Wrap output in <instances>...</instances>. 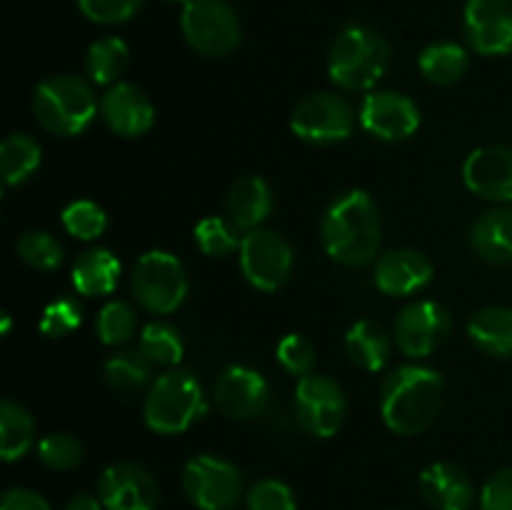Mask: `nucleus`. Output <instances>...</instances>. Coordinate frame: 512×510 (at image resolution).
<instances>
[{
  "instance_id": "obj_1",
  "label": "nucleus",
  "mask_w": 512,
  "mask_h": 510,
  "mask_svg": "<svg viewBox=\"0 0 512 510\" xmlns=\"http://www.w3.org/2000/svg\"><path fill=\"white\" fill-rule=\"evenodd\" d=\"M323 248L335 263L358 268L373 263L383 240V223L375 200L365 190L338 195L320 225Z\"/></svg>"
},
{
  "instance_id": "obj_2",
  "label": "nucleus",
  "mask_w": 512,
  "mask_h": 510,
  "mask_svg": "<svg viewBox=\"0 0 512 510\" xmlns=\"http://www.w3.org/2000/svg\"><path fill=\"white\" fill-rule=\"evenodd\" d=\"M445 385L438 370L403 365L385 378L380 388V413L398 435H418L433 425L443 408Z\"/></svg>"
},
{
  "instance_id": "obj_3",
  "label": "nucleus",
  "mask_w": 512,
  "mask_h": 510,
  "mask_svg": "<svg viewBox=\"0 0 512 510\" xmlns=\"http://www.w3.org/2000/svg\"><path fill=\"white\" fill-rule=\"evenodd\" d=\"M390 65V45L368 25H348L335 35L328 53V73L335 85L350 93L370 90Z\"/></svg>"
},
{
  "instance_id": "obj_4",
  "label": "nucleus",
  "mask_w": 512,
  "mask_h": 510,
  "mask_svg": "<svg viewBox=\"0 0 512 510\" xmlns=\"http://www.w3.org/2000/svg\"><path fill=\"white\" fill-rule=\"evenodd\" d=\"M33 110L48 133L73 138L80 135L98 113V98L88 80L78 75H55L35 88Z\"/></svg>"
},
{
  "instance_id": "obj_5",
  "label": "nucleus",
  "mask_w": 512,
  "mask_h": 510,
  "mask_svg": "<svg viewBox=\"0 0 512 510\" xmlns=\"http://www.w3.org/2000/svg\"><path fill=\"white\" fill-rule=\"evenodd\" d=\"M205 413V395L188 370H168L160 375L145 398V425L160 435H178Z\"/></svg>"
},
{
  "instance_id": "obj_6",
  "label": "nucleus",
  "mask_w": 512,
  "mask_h": 510,
  "mask_svg": "<svg viewBox=\"0 0 512 510\" xmlns=\"http://www.w3.org/2000/svg\"><path fill=\"white\" fill-rule=\"evenodd\" d=\"M180 28L190 48L208 58H223L240 45L238 13L228 0H190L183 5Z\"/></svg>"
},
{
  "instance_id": "obj_7",
  "label": "nucleus",
  "mask_w": 512,
  "mask_h": 510,
  "mask_svg": "<svg viewBox=\"0 0 512 510\" xmlns=\"http://www.w3.org/2000/svg\"><path fill=\"white\" fill-rule=\"evenodd\" d=\"M133 295L148 313L168 315L188 295V275L173 253L150 250L133 270Z\"/></svg>"
},
{
  "instance_id": "obj_8",
  "label": "nucleus",
  "mask_w": 512,
  "mask_h": 510,
  "mask_svg": "<svg viewBox=\"0 0 512 510\" xmlns=\"http://www.w3.org/2000/svg\"><path fill=\"white\" fill-rule=\"evenodd\" d=\"M183 490L198 510H233L243 495V475L218 455H195L183 470Z\"/></svg>"
},
{
  "instance_id": "obj_9",
  "label": "nucleus",
  "mask_w": 512,
  "mask_h": 510,
  "mask_svg": "<svg viewBox=\"0 0 512 510\" xmlns=\"http://www.w3.org/2000/svg\"><path fill=\"white\" fill-rule=\"evenodd\" d=\"M290 128L305 143H338L353 133L355 113L348 100L340 95L313 93L295 105L293 115H290Z\"/></svg>"
},
{
  "instance_id": "obj_10",
  "label": "nucleus",
  "mask_w": 512,
  "mask_h": 510,
  "mask_svg": "<svg viewBox=\"0 0 512 510\" xmlns=\"http://www.w3.org/2000/svg\"><path fill=\"white\" fill-rule=\"evenodd\" d=\"M345 393L328 375L310 373L295 385V415L305 433L333 438L345 420Z\"/></svg>"
},
{
  "instance_id": "obj_11",
  "label": "nucleus",
  "mask_w": 512,
  "mask_h": 510,
  "mask_svg": "<svg viewBox=\"0 0 512 510\" xmlns=\"http://www.w3.org/2000/svg\"><path fill=\"white\" fill-rule=\"evenodd\" d=\"M240 268L253 288L273 293L293 273V248L273 230H250L240 243Z\"/></svg>"
},
{
  "instance_id": "obj_12",
  "label": "nucleus",
  "mask_w": 512,
  "mask_h": 510,
  "mask_svg": "<svg viewBox=\"0 0 512 510\" xmlns=\"http://www.w3.org/2000/svg\"><path fill=\"white\" fill-rule=\"evenodd\" d=\"M450 330H453V318L445 305L435 300H418L398 315L395 340L410 358H428L448 340Z\"/></svg>"
},
{
  "instance_id": "obj_13",
  "label": "nucleus",
  "mask_w": 512,
  "mask_h": 510,
  "mask_svg": "<svg viewBox=\"0 0 512 510\" xmlns=\"http://www.w3.org/2000/svg\"><path fill=\"white\" fill-rule=\"evenodd\" d=\"M98 498L103 500L105 510H155L160 503V488L148 470L120 460L100 475Z\"/></svg>"
},
{
  "instance_id": "obj_14",
  "label": "nucleus",
  "mask_w": 512,
  "mask_h": 510,
  "mask_svg": "<svg viewBox=\"0 0 512 510\" xmlns=\"http://www.w3.org/2000/svg\"><path fill=\"white\" fill-rule=\"evenodd\" d=\"M360 123L380 140H405L420 128V110L413 98L393 90H375L360 105Z\"/></svg>"
},
{
  "instance_id": "obj_15",
  "label": "nucleus",
  "mask_w": 512,
  "mask_h": 510,
  "mask_svg": "<svg viewBox=\"0 0 512 510\" xmlns=\"http://www.w3.org/2000/svg\"><path fill=\"white\" fill-rule=\"evenodd\" d=\"M465 38L480 55L512 53V0H468Z\"/></svg>"
},
{
  "instance_id": "obj_16",
  "label": "nucleus",
  "mask_w": 512,
  "mask_h": 510,
  "mask_svg": "<svg viewBox=\"0 0 512 510\" xmlns=\"http://www.w3.org/2000/svg\"><path fill=\"white\" fill-rule=\"evenodd\" d=\"M268 395V380L248 365H230L215 383V403L233 420H250L263 413Z\"/></svg>"
},
{
  "instance_id": "obj_17",
  "label": "nucleus",
  "mask_w": 512,
  "mask_h": 510,
  "mask_svg": "<svg viewBox=\"0 0 512 510\" xmlns=\"http://www.w3.org/2000/svg\"><path fill=\"white\" fill-rule=\"evenodd\" d=\"M463 180L478 198L495 203L512 200V148L485 145L473 150L463 165Z\"/></svg>"
},
{
  "instance_id": "obj_18",
  "label": "nucleus",
  "mask_w": 512,
  "mask_h": 510,
  "mask_svg": "<svg viewBox=\"0 0 512 510\" xmlns=\"http://www.w3.org/2000/svg\"><path fill=\"white\" fill-rule=\"evenodd\" d=\"M100 115L105 125L123 138H138L155 123L153 103L133 83H115L100 100Z\"/></svg>"
},
{
  "instance_id": "obj_19",
  "label": "nucleus",
  "mask_w": 512,
  "mask_h": 510,
  "mask_svg": "<svg viewBox=\"0 0 512 510\" xmlns=\"http://www.w3.org/2000/svg\"><path fill=\"white\" fill-rule=\"evenodd\" d=\"M433 280V263L413 248L390 250L375 265V285L385 295H410Z\"/></svg>"
},
{
  "instance_id": "obj_20",
  "label": "nucleus",
  "mask_w": 512,
  "mask_h": 510,
  "mask_svg": "<svg viewBox=\"0 0 512 510\" xmlns=\"http://www.w3.org/2000/svg\"><path fill=\"white\" fill-rule=\"evenodd\" d=\"M420 493L435 510H470L475 505V485L458 465L433 463L420 473Z\"/></svg>"
},
{
  "instance_id": "obj_21",
  "label": "nucleus",
  "mask_w": 512,
  "mask_h": 510,
  "mask_svg": "<svg viewBox=\"0 0 512 510\" xmlns=\"http://www.w3.org/2000/svg\"><path fill=\"white\" fill-rule=\"evenodd\" d=\"M273 210V195L268 183L258 175H245L230 185L228 193V215L230 223L238 230H258L260 223Z\"/></svg>"
},
{
  "instance_id": "obj_22",
  "label": "nucleus",
  "mask_w": 512,
  "mask_h": 510,
  "mask_svg": "<svg viewBox=\"0 0 512 510\" xmlns=\"http://www.w3.org/2000/svg\"><path fill=\"white\" fill-rule=\"evenodd\" d=\"M470 245L475 255L493 265L512 263V208L488 210L470 228Z\"/></svg>"
},
{
  "instance_id": "obj_23",
  "label": "nucleus",
  "mask_w": 512,
  "mask_h": 510,
  "mask_svg": "<svg viewBox=\"0 0 512 510\" xmlns=\"http://www.w3.org/2000/svg\"><path fill=\"white\" fill-rule=\"evenodd\" d=\"M468 335L475 348L493 358H512V308L490 305L468 320Z\"/></svg>"
},
{
  "instance_id": "obj_24",
  "label": "nucleus",
  "mask_w": 512,
  "mask_h": 510,
  "mask_svg": "<svg viewBox=\"0 0 512 510\" xmlns=\"http://www.w3.org/2000/svg\"><path fill=\"white\" fill-rule=\"evenodd\" d=\"M120 280V260L110 250H85L73 263V285L80 295H108Z\"/></svg>"
},
{
  "instance_id": "obj_25",
  "label": "nucleus",
  "mask_w": 512,
  "mask_h": 510,
  "mask_svg": "<svg viewBox=\"0 0 512 510\" xmlns=\"http://www.w3.org/2000/svg\"><path fill=\"white\" fill-rule=\"evenodd\" d=\"M418 68L420 73L425 75V80H430V83L453 85L468 73L470 55L460 43H453V40H438V43H430L428 48L420 53Z\"/></svg>"
},
{
  "instance_id": "obj_26",
  "label": "nucleus",
  "mask_w": 512,
  "mask_h": 510,
  "mask_svg": "<svg viewBox=\"0 0 512 510\" xmlns=\"http://www.w3.org/2000/svg\"><path fill=\"white\" fill-rule=\"evenodd\" d=\"M345 350L358 368L378 373L390 355L388 333L373 320H358L345 335Z\"/></svg>"
},
{
  "instance_id": "obj_27",
  "label": "nucleus",
  "mask_w": 512,
  "mask_h": 510,
  "mask_svg": "<svg viewBox=\"0 0 512 510\" xmlns=\"http://www.w3.org/2000/svg\"><path fill=\"white\" fill-rule=\"evenodd\" d=\"M35 440V423L28 410L15 400L0 403V455L5 463L23 458Z\"/></svg>"
},
{
  "instance_id": "obj_28",
  "label": "nucleus",
  "mask_w": 512,
  "mask_h": 510,
  "mask_svg": "<svg viewBox=\"0 0 512 510\" xmlns=\"http://www.w3.org/2000/svg\"><path fill=\"white\" fill-rule=\"evenodd\" d=\"M43 150L35 138L25 133H13L0 145V173L5 185H20L38 170Z\"/></svg>"
},
{
  "instance_id": "obj_29",
  "label": "nucleus",
  "mask_w": 512,
  "mask_h": 510,
  "mask_svg": "<svg viewBox=\"0 0 512 510\" xmlns=\"http://www.w3.org/2000/svg\"><path fill=\"white\" fill-rule=\"evenodd\" d=\"M128 60L130 50L125 40L108 35V38H100L90 45L85 68H88L90 80L95 85H115L128 68Z\"/></svg>"
},
{
  "instance_id": "obj_30",
  "label": "nucleus",
  "mask_w": 512,
  "mask_h": 510,
  "mask_svg": "<svg viewBox=\"0 0 512 510\" xmlns=\"http://www.w3.org/2000/svg\"><path fill=\"white\" fill-rule=\"evenodd\" d=\"M150 360L143 350H118L105 360V380L115 390H135L143 388L150 380Z\"/></svg>"
},
{
  "instance_id": "obj_31",
  "label": "nucleus",
  "mask_w": 512,
  "mask_h": 510,
  "mask_svg": "<svg viewBox=\"0 0 512 510\" xmlns=\"http://www.w3.org/2000/svg\"><path fill=\"white\" fill-rule=\"evenodd\" d=\"M140 350L153 365H178L183 358V338L173 325L155 320L140 333Z\"/></svg>"
},
{
  "instance_id": "obj_32",
  "label": "nucleus",
  "mask_w": 512,
  "mask_h": 510,
  "mask_svg": "<svg viewBox=\"0 0 512 510\" xmlns=\"http://www.w3.org/2000/svg\"><path fill=\"white\" fill-rule=\"evenodd\" d=\"M95 328H98V338L105 345H123L138 330V315L123 300H113V303L103 305L98 320H95Z\"/></svg>"
},
{
  "instance_id": "obj_33",
  "label": "nucleus",
  "mask_w": 512,
  "mask_h": 510,
  "mask_svg": "<svg viewBox=\"0 0 512 510\" xmlns=\"http://www.w3.org/2000/svg\"><path fill=\"white\" fill-rule=\"evenodd\" d=\"M195 243L210 258H225V255L240 250L243 240L238 238V228L223 218H205L195 225Z\"/></svg>"
},
{
  "instance_id": "obj_34",
  "label": "nucleus",
  "mask_w": 512,
  "mask_h": 510,
  "mask_svg": "<svg viewBox=\"0 0 512 510\" xmlns=\"http://www.w3.org/2000/svg\"><path fill=\"white\" fill-rule=\"evenodd\" d=\"M18 255L35 270H55L63 263V245L43 230H30L18 240Z\"/></svg>"
},
{
  "instance_id": "obj_35",
  "label": "nucleus",
  "mask_w": 512,
  "mask_h": 510,
  "mask_svg": "<svg viewBox=\"0 0 512 510\" xmlns=\"http://www.w3.org/2000/svg\"><path fill=\"white\" fill-rule=\"evenodd\" d=\"M38 458L50 470H73L83 460V445L70 433L45 435L38 443Z\"/></svg>"
},
{
  "instance_id": "obj_36",
  "label": "nucleus",
  "mask_w": 512,
  "mask_h": 510,
  "mask_svg": "<svg viewBox=\"0 0 512 510\" xmlns=\"http://www.w3.org/2000/svg\"><path fill=\"white\" fill-rule=\"evenodd\" d=\"M63 225L73 238L95 240L105 233L108 218L100 205L90 203V200H75L63 210Z\"/></svg>"
},
{
  "instance_id": "obj_37",
  "label": "nucleus",
  "mask_w": 512,
  "mask_h": 510,
  "mask_svg": "<svg viewBox=\"0 0 512 510\" xmlns=\"http://www.w3.org/2000/svg\"><path fill=\"white\" fill-rule=\"evenodd\" d=\"M278 363L288 370L290 375H298V378H305V375L313 373L315 368V348L305 335L290 333L285 335L278 343Z\"/></svg>"
},
{
  "instance_id": "obj_38",
  "label": "nucleus",
  "mask_w": 512,
  "mask_h": 510,
  "mask_svg": "<svg viewBox=\"0 0 512 510\" xmlns=\"http://www.w3.org/2000/svg\"><path fill=\"white\" fill-rule=\"evenodd\" d=\"M248 510H298L295 493L283 480H260L245 495Z\"/></svg>"
},
{
  "instance_id": "obj_39",
  "label": "nucleus",
  "mask_w": 512,
  "mask_h": 510,
  "mask_svg": "<svg viewBox=\"0 0 512 510\" xmlns=\"http://www.w3.org/2000/svg\"><path fill=\"white\" fill-rule=\"evenodd\" d=\"M143 0H78L80 13L100 25L125 23L140 10Z\"/></svg>"
},
{
  "instance_id": "obj_40",
  "label": "nucleus",
  "mask_w": 512,
  "mask_h": 510,
  "mask_svg": "<svg viewBox=\"0 0 512 510\" xmlns=\"http://www.w3.org/2000/svg\"><path fill=\"white\" fill-rule=\"evenodd\" d=\"M80 305L70 298H60L45 308L43 318H40V330L50 338H60V335L73 333L80 325Z\"/></svg>"
},
{
  "instance_id": "obj_41",
  "label": "nucleus",
  "mask_w": 512,
  "mask_h": 510,
  "mask_svg": "<svg viewBox=\"0 0 512 510\" xmlns=\"http://www.w3.org/2000/svg\"><path fill=\"white\" fill-rule=\"evenodd\" d=\"M483 510H512V468H503L490 475L480 493Z\"/></svg>"
},
{
  "instance_id": "obj_42",
  "label": "nucleus",
  "mask_w": 512,
  "mask_h": 510,
  "mask_svg": "<svg viewBox=\"0 0 512 510\" xmlns=\"http://www.w3.org/2000/svg\"><path fill=\"white\" fill-rule=\"evenodd\" d=\"M0 510H53L48 500L30 488H10L0 498Z\"/></svg>"
},
{
  "instance_id": "obj_43",
  "label": "nucleus",
  "mask_w": 512,
  "mask_h": 510,
  "mask_svg": "<svg viewBox=\"0 0 512 510\" xmlns=\"http://www.w3.org/2000/svg\"><path fill=\"white\" fill-rule=\"evenodd\" d=\"M63 510H105V505H103V500L95 498V495L78 493V495H73L68 503H65Z\"/></svg>"
},
{
  "instance_id": "obj_44",
  "label": "nucleus",
  "mask_w": 512,
  "mask_h": 510,
  "mask_svg": "<svg viewBox=\"0 0 512 510\" xmlns=\"http://www.w3.org/2000/svg\"><path fill=\"white\" fill-rule=\"evenodd\" d=\"M10 330V315H3V335H8Z\"/></svg>"
},
{
  "instance_id": "obj_45",
  "label": "nucleus",
  "mask_w": 512,
  "mask_h": 510,
  "mask_svg": "<svg viewBox=\"0 0 512 510\" xmlns=\"http://www.w3.org/2000/svg\"><path fill=\"white\" fill-rule=\"evenodd\" d=\"M168 3H178V5H185V3H190V0H168Z\"/></svg>"
}]
</instances>
